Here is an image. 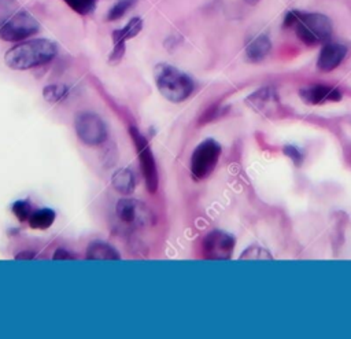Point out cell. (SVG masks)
Returning a JSON list of instances; mask_svg holds the SVG:
<instances>
[{"label":"cell","instance_id":"5","mask_svg":"<svg viewBox=\"0 0 351 339\" xmlns=\"http://www.w3.org/2000/svg\"><path fill=\"white\" fill-rule=\"evenodd\" d=\"M130 137L136 145V150L138 152V159H140V167L143 172V177L145 181V187L151 194H155L158 189V169H156V162L154 158V154L148 145L147 139L140 133V130L136 126L129 128Z\"/></svg>","mask_w":351,"mask_h":339},{"label":"cell","instance_id":"20","mask_svg":"<svg viewBox=\"0 0 351 339\" xmlns=\"http://www.w3.org/2000/svg\"><path fill=\"white\" fill-rule=\"evenodd\" d=\"M73 11L80 15H88L95 11L99 0H63Z\"/></svg>","mask_w":351,"mask_h":339},{"label":"cell","instance_id":"13","mask_svg":"<svg viewBox=\"0 0 351 339\" xmlns=\"http://www.w3.org/2000/svg\"><path fill=\"white\" fill-rule=\"evenodd\" d=\"M247 103L255 108L256 111L262 114H269L270 110H273L278 104V96L276 89L270 86H265L258 89L256 92L251 93L247 97Z\"/></svg>","mask_w":351,"mask_h":339},{"label":"cell","instance_id":"15","mask_svg":"<svg viewBox=\"0 0 351 339\" xmlns=\"http://www.w3.org/2000/svg\"><path fill=\"white\" fill-rule=\"evenodd\" d=\"M86 259H96V261H117L121 259L119 253L110 246L108 243L104 242H93L88 246L86 248V254H85Z\"/></svg>","mask_w":351,"mask_h":339},{"label":"cell","instance_id":"9","mask_svg":"<svg viewBox=\"0 0 351 339\" xmlns=\"http://www.w3.org/2000/svg\"><path fill=\"white\" fill-rule=\"evenodd\" d=\"M234 248V239L232 235L214 231L203 240V255L207 259H229Z\"/></svg>","mask_w":351,"mask_h":339},{"label":"cell","instance_id":"16","mask_svg":"<svg viewBox=\"0 0 351 339\" xmlns=\"http://www.w3.org/2000/svg\"><path fill=\"white\" fill-rule=\"evenodd\" d=\"M111 184H112L114 189L118 191L119 194L129 195V194H133V191L136 188V178L130 169L122 167V169H118L112 174Z\"/></svg>","mask_w":351,"mask_h":339},{"label":"cell","instance_id":"23","mask_svg":"<svg viewBox=\"0 0 351 339\" xmlns=\"http://www.w3.org/2000/svg\"><path fill=\"white\" fill-rule=\"evenodd\" d=\"M53 259H74V255H71L67 250L64 248H58L53 255H52Z\"/></svg>","mask_w":351,"mask_h":339},{"label":"cell","instance_id":"17","mask_svg":"<svg viewBox=\"0 0 351 339\" xmlns=\"http://www.w3.org/2000/svg\"><path fill=\"white\" fill-rule=\"evenodd\" d=\"M29 225L33 229H47L55 221V211L52 209H40L30 214Z\"/></svg>","mask_w":351,"mask_h":339},{"label":"cell","instance_id":"6","mask_svg":"<svg viewBox=\"0 0 351 339\" xmlns=\"http://www.w3.org/2000/svg\"><path fill=\"white\" fill-rule=\"evenodd\" d=\"M221 155V145L214 139L202 141L191 156V173L195 178L207 177L218 163Z\"/></svg>","mask_w":351,"mask_h":339},{"label":"cell","instance_id":"21","mask_svg":"<svg viewBox=\"0 0 351 339\" xmlns=\"http://www.w3.org/2000/svg\"><path fill=\"white\" fill-rule=\"evenodd\" d=\"M12 211H14V214L21 220V221H26V220H29V217H30V206H29V203L27 202H25V200H18V202H15L14 204H12Z\"/></svg>","mask_w":351,"mask_h":339},{"label":"cell","instance_id":"8","mask_svg":"<svg viewBox=\"0 0 351 339\" xmlns=\"http://www.w3.org/2000/svg\"><path fill=\"white\" fill-rule=\"evenodd\" d=\"M117 215L122 222L133 226L148 225L152 218L149 209L143 202L130 198H123L118 200Z\"/></svg>","mask_w":351,"mask_h":339},{"label":"cell","instance_id":"18","mask_svg":"<svg viewBox=\"0 0 351 339\" xmlns=\"http://www.w3.org/2000/svg\"><path fill=\"white\" fill-rule=\"evenodd\" d=\"M69 95V86L63 84H51L43 89V96L47 102L58 103L66 99Z\"/></svg>","mask_w":351,"mask_h":339},{"label":"cell","instance_id":"3","mask_svg":"<svg viewBox=\"0 0 351 339\" xmlns=\"http://www.w3.org/2000/svg\"><path fill=\"white\" fill-rule=\"evenodd\" d=\"M154 80L160 95L173 103L186 100L195 89L193 80L169 63H158L154 67Z\"/></svg>","mask_w":351,"mask_h":339},{"label":"cell","instance_id":"10","mask_svg":"<svg viewBox=\"0 0 351 339\" xmlns=\"http://www.w3.org/2000/svg\"><path fill=\"white\" fill-rule=\"evenodd\" d=\"M143 29V19L140 16H133L123 27L115 29L112 32V51L108 56L110 65H118L125 55V43L136 37Z\"/></svg>","mask_w":351,"mask_h":339},{"label":"cell","instance_id":"22","mask_svg":"<svg viewBox=\"0 0 351 339\" xmlns=\"http://www.w3.org/2000/svg\"><path fill=\"white\" fill-rule=\"evenodd\" d=\"M284 152L293 161L295 165H300V162H302V159H303V155H302V152L299 151V148L292 147V145H288V147L284 148Z\"/></svg>","mask_w":351,"mask_h":339},{"label":"cell","instance_id":"25","mask_svg":"<svg viewBox=\"0 0 351 339\" xmlns=\"http://www.w3.org/2000/svg\"><path fill=\"white\" fill-rule=\"evenodd\" d=\"M247 4H256L259 0H244Z\"/></svg>","mask_w":351,"mask_h":339},{"label":"cell","instance_id":"7","mask_svg":"<svg viewBox=\"0 0 351 339\" xmlns=\"http://www.w3.org/2000/svg\"><path fill=\"white\" fill-rule=\"evenodd\" d=\"M74 126L80 140L88 145L101 144L107 137L106 124L95 113H78L74 119Z\"/></svg>","mask_w":351,"mask_h":339},{"label":"cell","instance_id":"24","mask_svg":"<svg viewBox=\"0 0 351 339\" xmlns=\"http://www.w3.org/2000/svg\"><path fill=\"white\" fill-rule=\"evenodd\" d=\"M33 257H34V254H33V253H27V251H23V253H21V254L15 255V258H18V259H30V258H33Z\"/></svg>","mask_w":351,"mask_h":339},{"label":"cell","instance_id":"12","mask_svg":"<svg viewBox=\"0 0 351 339\" xmlns=\"http://www.w3.org/2000/svg\"><path fill=\"white\" fill-rule=\"evenodd\" d=\"M347 47L339 43H326L318 55L317 67L321 71L335 70L346 58Z\"/></svg>","mask_w":351,"mask_h":339},{"label":"cell","instance_id":"14","mask_svg":"<svg viewBox=\"0 0 351 339\" xmlns=\"http://www.w3.org/2000/svg\"><path fill=\"white\" fill-rule=\"evenodd\" d=\"M271 48V43L267 34H258L256 37H254L245 47V56L250 62L258 63L261 60H263L267 54L270 52Z\"/></svg>","mask_w":351,"mask_h":339},{"label":"cell","instance_id":"4","mask_svg":"<svg viewBox=\"0 0 351 339\" xmlns=\"http://www.w3.org/2000/svg\"><path fill=\"white\" fill-rule=\"evenodd\" d=\"M38 21L26 10H18L0 23V38L4 41H22L38 33Z\"/></svg>","mask_w":351,"mask_h":339},{"label":"cell","instance_id":"11","mask_svg":"<svg viewBox=\"0 0 351 339\" xmlns=\"http://www.w3.org/2000/svg\"><path fill=\"white\" fill-rule=\"evenodd\" d=\"M300 99L307 104H324L328 102H337L341 99V92L330 85L315 84L311 86L302 88L299 91Z\"/></svg>","mask_w":351,"mask_h":339},{"label":"cell","instance_id":"2","mask_svg":"<svg viewBox=\"0 0 351 339\" xmlns=\"http://www.w3.org/2000/svg\"><path fill=\"white\" fill-rule=\"evenodd\" d=\"M284 27H293L296 36L307 45L328 43L332 36V21L321 12L288 11L282 22Z\"/></svg>","mask_w":351,"mask_h":339},{"label":"cell","instance_id":"1","mask_svg":"<svg viewBox=\"0 0 351 339\" xmlns=\"http://www.w3.org/2000/svg\"><path fill=\"white\" fill-rule=\"evenodd\" d=\"M58 54V47L48 38H33L11 47L4 62L12 70H27L51 62Z\"/></svg>","mask_w":351,"mask_h":339},{"label":"cell","instance_id":"19","mask_svg":"<svg viewBox=\"0 0 351 339\" xmlns=\"http://www.w3.org/2000/svg\"><path fill=\"white\" fill-rule=\"evenodd\" d=\"M136 3L137 0H117L114 5L110 8V11L107 12V21L111 22V21L121 19Z\"/></svg>","mask_w":351,"mask_h":339}]
</instances>
